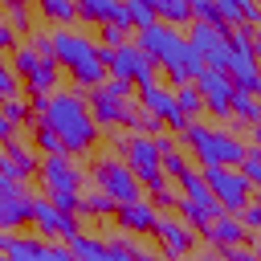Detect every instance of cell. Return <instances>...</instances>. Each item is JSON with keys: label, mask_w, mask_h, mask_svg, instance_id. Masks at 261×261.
<instances>
[{"label": "cell", "mask_w": 261, "mask_h": 261, "mask_svg": "<svg viewBox=\"0 0 261 261\" xmlns=\"http://www.w3.org/2000/svg\"><path fill=\"white\" fill-rule=\"evenodd\" d=\"M33 114L41 126H49L61 139L65 155H86L102 139L98 118L90 110V94H82V90H57L49 98H33Z\"/></svg>", "instance_id": "6da1fadb"}, {"label": "cell", "mask_w": 261, "mask_h": 261, "mask_svg": "<svg viewBox=\"0 0 261 261\" xmlns=\"http://www.w3.org/2000/svg\"><path fill=\"white\" fill-rule=\"evenodd\" d=\"M37 45L77 82V90H102L106 82H110V69H106V49L90 37V33H82V29H49L45 37H37Z\"/></svg>", "instance_id": "7a4b0ae2"}, {"label": "cell", "mask_w": 261, "mask_h": 261, "mask_svg": "<svg viewBox=\"0 0 261 261\" xmlns=\"http://www.w3.org/2000/svg\"><path fill=\"white\" fill-rule=\"evenodd\" d=\"M118 151H122V163H130V171L143 179V188L159 200V204H179V196H171V179L163 175V147H159V135H122L118 139Z\"/></svg>", "instance_id": "3957f363"}, {"label": "cell", "mask_w": 261, "mask_h": 261, "mask_svg": "<svg viewBox=\"0 0 261 261\" xmlns=\"http://www.w3.org/2000/svg\"><path fill=\"white\" fill-rule=\"evenodd\" d=\"M90 110H94V118H98V126H147V130H163L143 106H139V98H135V86L130 82H118V77H110L102 90H94L90 94Z\"/></svg>", "instance_id": "277c9868"}, {"label": "cell", "mask_w": 261, "mask_h": 261, "mask_svg": "<svg viewBox=\"0 0 261 261\" xmlns=\"http://www.w3.org/2000/svg\"><path fill=\"white\" fill-rule=\"evenodd\" d=\"M179 143L196 155V163L208 171V167H241L245 163V155H249V147L232 135V130H224V126H204V122H188L184 130H179Z\"/></svg>", "instance_id": "5b68a950"}, {"label": "cell", "mask_w": 261, "mask_h": 261, "mask_svg": "<svg viewBox=\"0 0 261 261\" xmlns=\"http://www.w3.org/2000/svg\"><path fill=\"white\" fill-rule=\"evenodd\" d=\"M90 179L98 184V192H106L118 208H126V204H139V200H147L143 192V179L130 171V163H122V159H114V155H102V159H94V167H90Z\"/></svg>", "instance_id": "8992f818"}, {"label": "cell", "mask_w": 261, "mask_h": 261, "mask_svg": "<svg viewBox=\"0 0 261 261\" xmlns=\"http://www.w3.org/2000/svg\"><path fill=\"white\" fill-rule=\"evenodd\" d=\"M41 184H45V196L65 208V212H77L82 208V171L69 155H53V159H41Z\"/></svg>", "instance_id": "52a82bcc"}, {"label": "cell", "mask_w": 261, "mask_h": 261, "mask_svg": "<svg viewBox=\"0 0 261 261\" xmlns=\"http://www.w3.org/2000/svg\"><path fill=\"white\" fill-rule=\"evenodd\" d=\"M228 77L241 94H257L261 90V69H257V45H253V29H228Z\"/></svg>", "instance_id": "ba28073f"}, {"label": "cell", "mask_w": 261, "mask_h": 261, "mask_svg": "<svg viewBox=\"0 0 261 261\" xmlns=\"http://www.w3.org/2000/svg\"><path fill=\"white\" fill-rule=\"evenodd\" d=\"M204 179H208V188H212V196H216L220 212L241 216V212L253 204V184L245 179V171H241V167H208V171H204Z\"/></svg>", "instance_id": "9c48e42d"}, {"label": "cell", "mask_w": 261, "mask_h": 261, "mask_svg": "<svg viewBox=\"0 0 261 261\" xmlns=\"http://www.w3.org/2000/svg\"><path fill=\"white\" fill-rule=\"evenodd\" d=\"M106 69H110V77L130 82V86H139V90H147V86L159 82V77H155L159 65L143 53L139 41H130V45H122V49H106Z\"/></svg>", "instance_id": "30bf717a"}, {"label": "cell", "mask_w": 261, "mask_h": 261, "mask_svg": "<svg viewBox=\"0 0 261 261\" xmlns=\"http://www.w3.org/2000/svg\"><path fill=\"white\" fill-rule=\"evenodd\" d=\"M33 228H37L45 241H57V245H73V241L82 237L77 212L57 208L49 196H33Z\"/></svg>", "instance_id": "8fae6325"}, {"label": "cell", "mask_w": 261, "mask_h": 261, "mask_svg": "<svg viewBox=\"0 0 261 261\" xmlns=\"http://www.w3.org/2000/svg\"><path fill=\"white\" fill-rule=\"evenodd\" d=\"M4 261H77L69 245L45 241V237H20V232H0Z\"/></svg>", "instance_id": "7c38bea8"}, {"label": "cell", "mask_w": 261, "mask_h": 261, "mask_svg": "<svg viewBox=\"0 0 261 261\" xmlns=\"http://www.w3.org/2000/svg\"><path fill=\"white\" fill-rule=\"evenodd\" d=\"M139 106H143L159 126H167V130H175V135L188 126V118L179 114V98H175V90H171V86H163V82H155V86L139 90Z\"/></svg>", "instance_id": "4fadbf2b"}, {"label": "cell", "mask_w": 261, "mask_h": 261, "mask_svg": "<svg viewBox=\"0 0 261 261\" xmlns=\"http://www.w3.org/2000/svg\"><path fill=\"white\" fill-rule=\"evenodd\" d=\"M24 224H33V196L24 192V184L0 175V228L12 232Z\"/></svg>", "instance_id": "5bb4252c"}, {"label": "cell", "mask_w": 261, "mask_h": 261, "mask_svg": "<svg viewBox=\"0 0 261 261\" xmlns=\"http://www.w3.org/2000/svg\"><path fill=\"white\" fill-rule=\"evenodd\" d=\"M196 90H200V98H204L208 114H216V118H232L237 86H232V77H228V73H220V69H204V73L196 77Z\"/></svg>", "instance_id": "9a60e30c"}, {"label": "cell", "mask_w": 261, "mask_h": 261, "mask_svg": "<svg viewBox=\"0 0 261 261\" xmlns=\"http://www.w3.org/2000/svg\"><path fill=\"white\" fill-rule=\"evenodd\" d=\"M155 241H159V249L167 253V257H188L192 249H196V228L188 224V220H179V216H159V224H155Z\"/></svg>", "instance_id": "2e32d148"}, {"label": "cell", "mask_w": 261, "mask_h": 261, "mask_svg": "<svg viewBox=\"0 0 261 261\" xmlns=\"http://www.w3.org/2000/svg\"><path fill=\"white\" fill-rule=\"evenodd\" d=\"M0 175H4V179H16V184H24V179L41 175L37 147H29V143H20V139L4 143V155H0Z\"/></svg>", "instance_id": "e0dca14e"}, {"label": "cell", "mask_w": 261, "mask_h": 261, "mask_svg": "<svg viewBox=\"0 0 261 261\" xmlns=\"http://www.w3.org/2000/svg\"><path fill=\"white\" fill-rule=\"evenodd\" d=\"M159 208L151 204V200H139V204H126V208H118V216H114V224L122 228V232H155V224H159Z\"/></svg>", "instance_id": "ac0fdd59"}, {"label": "cell", "mask_w": 261, "mask_h": 261, "mask_svg": "<svg viewBox=\"0 0 261 261\" xmlns=\"http://www.w3.org/2000/svg\"><path fill=\"white\" fill-rule=\"evenodd\" d=\"M188 41H192V49L208 61V57H216L224 45H228V29H220V24H200V20H192V29H188Z\"/></svg>", "instance_id": "d6986e66"}, {"label": "cell", "mask_w": 261, "mask_h": 261, "mask_svg": "<svg viewBox=\"0 0 261 261\" xmlns=\"http://www.w3.org/2000/svg\"><path fill=\"white\" fill-rule=\"evenodd\" d=\"M245 232H249V228L241 224V216H228V212H220L204 237H208L216 249H232V245H241V241H245Z\"/></svg>", "instance_id": "ffe728a7"}, {"label": "cell", "mask_w": 261, "mask_h": 261, "mask_svg": "<svg viewBox=\"0 0 261 261\" xmlns=\"http://www.w3.org/2000/svg\"><path fill=\"white\" fill-rule=\"evenodd\" d=\"M77 16L86 20V24H114V20H122V4H114V0H82L77 4Z\"/></svg>", "instance_id": "44dd1931"}, {"label": "cell", "mask_w": 261, "mask_h": 261, "mask_svg": "<svg viewBox=\"0 0 261 261\" xmlns=\"http://www.w3.org/2000/svg\"><path fill=\"white\" fill-rule=\"evenodd\" d=\"M179 192H184V200H192L200 208H220L212 188H208V179H204V171H184L179 175Z\"/></svg>", "instance_id": "7402d4cb"}, {"label": "cell", "mask_w": 261, "mask_h": 261, "mask_svg": "<svg viewBox=\"0 0 261 261\" xmlns=\"http://www.w3.org/2000/svg\"><path fill=\"white\" fill-rule=\"evenodd\" d=\"M159 16H155V4H147V0H126L122 4V24L126 29H135V33H143V29H151Z\"/></svg>", "instance_id": "603a6c76"}, {"label": "cell", "mask_w": 261, "mask_h": 261, "mask_svg": "<svg viewBox=\"0 0 261 261\" xmlns=\"http://www.w3.org/2000/svg\"><path fill=\"white\" fill-rule=\"evenodd\" d=\"M175 208H179V220H188L196 232H208V228H212V220L220 216V208H200V204H192V200H184V196H179V204H175Z\"/></svg>", "instance_id": "cb8c5ba5"}, {"label": "cell", "mask_w": 261, "mask_h": 261, "mask_svg": "<svg viewBox=\"0 0 261 261\" xmlns=\"http://www.w3.org/2000/svg\"><path fill=\"white\" fill-rule=\"evenodd\" d=\"M155 16L163 24H171V29H179V24L192 20V4L188 0H155Z\"/></svg>", "instance_id": "d4e9b609"}, {"label": "cell", "mask_w": 261, "mask_h": 261, "mask_svg": "<svg viewBox=\"0 0 261 261\" xmlns=\"http://www.w3.org/2000/svg\"><path fill=\"white\" fill-rule=\"evenodd\" d=\"M77 212H82V216H94V220H106V216H118V204H114L106 192H86Z\"/></svg>", "instance_id": "484cf974"}, {"label": "cell", "mask_w": 261, "mask_h": 261, "mask_svg": "<svg viewBox=\"0 0 261 261\" xmlns=\"http://www.w3.org/2000/svg\"><path fill=\"white\" fill-rule=\"evenodd\" d=\"M175 98H179V114H184L188 122H200V114L208 110V106H204V98H200V90H196V82H192V86H179V90H175Z\"/></svg>", "instance_id": "4316f807"}, {"label": "cell", "mask_w": 261, "mask_h": 261, "mask_svg": "<svg viewBox=\"0 0 261 261\" xmlns=\"http://www.w3.org/2000/svg\"><path fill=\"white\" fill-rule=\"evenodd\" d=\"M41 12L49 20H57V29H73V20H77V4H69V0H45Z\"/></svg>", "instance_id": "83f0119b"}, {"label": "cell", "mask_w": 261, "mask_h": 261, "mask_svg": "<svg viewBox=\"0 0 261 261\" xmlns=\"http://www.w3.org/2000/svg\"><path fill=\"white\" fill-rule=\"evenodd\" d=\"M33 147H37V151H41L45 159H53V155H65V147H61V139H57V135H53L49 126H41V122L33 126Z\"/></svg>", "instance_id": "f1b7e54d"}, {"label": "cell", "mask_w": 261, "mask_h": 261, "mask_svg": "<svg viewBox=\"0 0 261 261\" xmlns=\"http://www.w3.org/2000/svg\"><path fill=\"white\" fill-rule=\"evenodd\" d=\"M98 37H102V49H122V45H130V29H126L122 20L102 24V29H98Z\"/></svg>", "instance_id": "f546056e"}, {"label": "cell", "mask_w": 261, "mask_h": 261, "mask_svg": "<svg viewBox=\"0 0 261 261\" xmlns=\"http://www.w3.org/2000/svg\"><path fill=\"white\" fill-rule=\"evenodd\" d=\"M184 171H192V163H188V155L175 147V151H163V175L167 179H179Z\"/></svg>", "instance_id": "4dcf8cb0"}, {"label": "cell", "mask_w": 261, "mask_h": 261, "mask_svg": "<svg viewBox=\"0 0 261 261\" xmlns=\"http://www.w3.org/2000/svg\"><path fill=\"white\" fill-rule=\"evenodd\" d=\"M241 171H245V179L253 184V192H261V147H249V155H245Z\"/></svg>", "instance_id": "1f68e13d"}, {"label": "cell", "mask_w": 261, "mask_h": 261, "mask_svg": "<svg viewBox=\"0 0 261 261\" xmlns=\"http://www.w3.org/2000/svg\"><path fill=\"white\" fill-rule=\"evenodd\" d=\"M192 20H200V24H220V8L212 4V0H192ZM224 29V24H220Z\"/></svg>", "instance_id": "d6a6232c"}, {"label": "cell", "mask_w": 261, "mask_h": 261, "mask_svg": "<svg viewBox=\"0 0 261 261\" xmlns=\"http://www.w3.org/2000/svg\"><path fill=\"white\" fill-rule=\"evenodd\" d=\"M4 98H20V73L12 65H0V102Z\"/></svg>", "instance_id": "836d02e7"}, {"label": "cell", "mask_w": 261, "mask_h": 261, "mask_svg": "<svg viewBox=\"0 0 261 261\" xmlns=\"http://www.w3.org/2000/svg\"><path fill=\"white\" fill-rule=\"evenodd\" d=\"M0 106H4V118H8L12 126H16L20 118H33V102H24V98H4Z\"/></svg>", "instance_id": "e575fe53"}, {"label": "cell", "mask_w": 261, "mask_h": 261, "mask_svg": "<svg viewBox=\"0 0 261 261\" xmlns=\"http://www.w3.org/2000/svg\"><path fill=\"white\" fill-rule=\"evenodd\" d=\"M220 261H261V253L249 245H232V249H220Z\"/></svg>", "instance_id": "d590c367"}, {"label": "cell", "mask_w": 261, "mask_h": 261, "mask_svg": "<svg viewBox=\"0 0 261 261\" xmlns=\"http://www.w3.org/2000/svg\"><path fill=\"white\" fill-rule=\"evenodd\" d=\"M241 224H245L249 232H253V228H261V204H257V200H253V204L241 212Z\"/></svg>", "instance_id": "8d00e7d4"}, {"label": "cell", "mask_w": 261, "mask_h": 261, "mask_svg": "<svg viewBox=\"0 0 261 261\" xmlns=\"http://www.w3.org/2000/svg\"><path fill=\"white\" fill-rule=\"evenodd\" d=\"M8 16H12V20H16V24H20V29H24V16H29V12H24V8H20V4H8Z\"/></svg>", "instance_id": "74e56055"}, {"label": "cell", "mask_w": 261, "mask_h": 261, "mask_svg": "<svg viewBox=\"0 0 261 261\" xmlns=\"http://www.w3.org/2000/svg\"><path fill=\"white\" fill-rule=\"evenodd\" d=\"M253 45H257V57H261V29H253Z\"/></svg>", "instance_id": "f35d334b"}, {"label": "cell", "mask_w": 261, "mask_h": 261, "mask_svg": "<svg viewBox=\"0 0 261 261\" xmlns=\"http://www.w3.org/2000/svg\"><path fill=\"white\" fill-rule=\"evenodd\" d=\"M253 143H257V147H261V122H257V126H253Z\"/></svg>", "instance_id": "ab89813d"}, {"label": "cell", "mask_w": 261, "mask_h": 261, "mask_svg": "<svg viewBox=\"0 0 261 261\" xmlns=\"http://www.w3.org/2000/svg\"><path fill=\"white\" fill-rule=\"evenodd\" d=\"M257 204H261V196H257Z\"/></svg>", "instance_id": "60d3db41"}, {"label": "cell", "mask_w": 261, "mask_h": 261, "mask_svg": "<svg viewBox=\"0 0 261 261\" xmlns=\"http://www.w3.org/2000/svg\"><path fill=\"white\" fill-rule=\"evenodd\" d=\"M257 98H261V90H257Z\"/></svg>", "instance_id": "b9f144b4"}]
</instances>
